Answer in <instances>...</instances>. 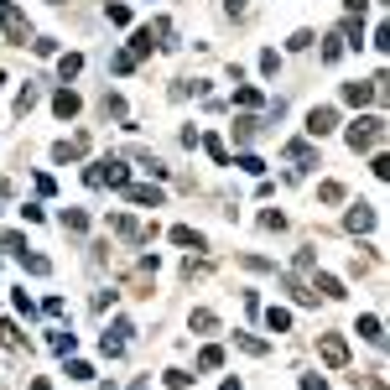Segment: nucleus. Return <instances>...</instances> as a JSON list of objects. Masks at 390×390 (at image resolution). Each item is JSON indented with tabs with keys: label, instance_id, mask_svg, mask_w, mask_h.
<instances>
[{
	"label": "nucleus",
	"instance_id": "nucleus-39",
	"mask_svg": "<svg viewBox=\"0 0 390 390\" xmlns=\"http://www.w3.org/2000/svg\"><path fill=\"white\" fill-rule=\"evenodd\" d=\"M110 63H115V73H130V68H136V58H130V52H115Z\"/></svg>",
	"mask_w": 390,
	"mask_h": 390
},
{
	"label": "nucleus",
	"instance_id": "nucleus-32",
	"mask_svg": "<svg viewBox=\"0 0 390 390\" xmlns=\"http://www.w3.org/2000/svg\"><path fill=\"white\" fill-rule=\"evenodd\" d=\"M234 167H240V172H250V177H260V172H266V161H260V156H240Z\"/></svg>",
	"mask_w": 390,
	"mask_h": 390
},
{
	"label": "nucleus",
	"instance_id": "nucleus-38",
	"mask_svg": "<svg viewBox=\"0 0 390 390\" xmlns=\"http://www.w3.org/2000/svg\"><path fill=\"white\" fill-rule=\"evenodd\" d=\"M323 203H343V188H339V182H323Z\"/></svg>",
	"mask_w": 390,
	"mask_h": 390
},
{
	"label": "nucleus",
	"instance_id": "nucleus-17",
	"mask_svg": "<svg viewBox=\"0 0 390 390\" xmlns=\"http://www.w3.org/2000/svg\"><path fill=\"white\" fill-rule=\"evenodd\" d=\"M47 343H52L58 354H73V343H79V339H73L68 328H52V333H47Z\"/></svg>",
	"mask_w": 390,
	"mask_h": 390
},
{
	"label": "nucleus",
	"instance_id": "nucleus-4",
	"mask_svg": "<svg viewBox=\"0 0 390 390\" xmlns=\"http://www.w3.org/2000/svg\"><path fill=\"white\" fill-rule=\"evenodd\" d=\"M343 229H349V234H364V229H375V209H370V203H354V209L343 213Z\"/></svg>",
	"mask_w": 390,
	"mask_h": 390
},
{
	"label": "nucleus",
	"instance_id": "nucleus-5",
	"mask_svg": "<svg viewBox=\"0 0 390 390\" xmlns=\"http://www.w3.org/2000/svg\"><path fill=\"white\" fill-rule=\"evenodd\" d=\"M318 349H323V359H328V364H349V343H343L339 333H323Z\"/></svg>",
	"mask_w": 390,
	"mask_h": 390
},
{
	"label": "nucleus",
	"instance_id": "nucleus-33",
	"mask_svg": "<svg viewBox=\"0 0 390 390\" xmlns=\"http://www.w3.org/2000/svg\"><path fill=\"white\" fill-rule=\"evenodd\" d=\"M115 297H120V291H110V286H104V291H94V312H104V307H115Z\"/></svg>",
	"mask_w": 390,
	"mask_h": 390
},
{
	"label": "nucleus",
	"instance_id": "nucleus-11",
	"mask_svg": "<svg viewBox=\"0 0 390 390\" xmlns=\"http://www.w3.org/2000/svg\"><path fill=\"white\" fill-rule=\"evenodd\" d=\"M151 37H156V31H151V26H140L136 37H130V58H146V52L156 47V42H151Z\"/></svg>",
	"mask_w": 390,
	"mask_h": 390
},
{
	"label": "nucleus",
	"instance_id": "nucleus-29",
	"mask_svg": "<svg viewBox=\"0 0 390 390\" xmlns=\"http://www.w3.org/2000/svg\"><path fill=\"white\" fill-rule=\"evenodd\" d=\"M219 364H224L219 349H203V354H198V370H219Z\"/></svg>",
	"mask_w": 390,
	"mask_h": 390
},
{
	"label": "nucleus",
	"instance_id": "nucleus-13",
	"mask_svg": "<svg viewBox=\"0 0 390 390\" xmlns=\"http://www.w3.org/2000/svg\"><path fill=\"white\" fill-rule=\"evenodd\" d=\"M37 99H42V89H37V79L26 83V89L16 94V115H26V110H37Z\"/></svg>",
	"mask_w": 390,
	"mask_h": 390
},
{
	"label": "nucleus",
	"instance_id": "nucleus-31",
	"mask_svg": "<svg viewBox=\"0 0 390 390\" xmlns=\"http://www.w3.org/2000/svg\"><path fill=\"white\" fill-rule=\"evenodd\" d=\"M234 343H240L245 354H266V343H260V339H250V333H234Z\"/></svg>",
	"mask_w": 390,
	"mask_h": 390
},
{
	"label": "nucleus",
	"instance_id": "nucleus-37",
	"mask_svg": "<svg viewBox=\"0 0 390 390\" xmlns=\"http://www.w3.org/2000/svg\"><path fill=\"white\" fill-rule=\"evenodd\" d=\"M307 47H312V31H297V37L286 42V52H307Z\"/></svg>",
	"mask_w": 390,
	"mask_h": 390
},
{
	"label": "nucleus",
	"instance_id": "nucleus-28",
	"mask_svg": "<svg viewBox=\"0 0 390 390\" xmlns=\"http://www.w3.org/2000/svg\"><path fill=\"white\" fill-rule=\"evenodd\" d=\"M104 16H110V21H115V26H125V21H130V10L120 6V0H115V6H110V0H104Z\"/></svg>",
	"mask_w": 390,
	"mask_h": 390
},
{
	"label": "nucleus",
	"instance_id": "nucleus-7",
	"mask_svg": "<svg viewBox=\"0 0 390 390\" xmlns=\"http://www.w3.org/2000/svg\"><path fill=\"white\" fill-rule=\"evenodd\" d=\"M172 245H182V250H209V240H203L198 229H188V224H177V229H172Z\"/></svg>",
	"mask_w": 390,
	"mask_h": 390
},
{
	"label": "nucleus",
	"instance_id": "nucleus-42",
	"mask_svg": "<svg viewBox=\"0 0 390 390\" xmlns=\"http://www.w3.org/2000/svg\"><path fill=\"white\" fill-rule=\"evenodd\" d=\"M224 10H229V16H245V0H224Z\"/></svg>",
	"mask_w": 390,
	"mask_h": 390
},
{
	"label": "nucleus",
	"instance_id": "nucleus-22",
	"mask_svg": "<svg viewBox=\"0 0 390 390\" xmlns=\"http://www.w3.org/2000/svg\"><path fill=\"white\" fill-rule=\"evenodd\" d=\"M21 266H26L31 276H47V270H52V260H47V255H21Z\"/></svg>",
	"mask_w": 390,
	"mask_h": 390
},
{
	"label": "nucleus",
	"instance_id": "nucleus-10",
	"mask_svg": "<svg viewBox=\"0 0 390 390\" xmlns=\"http://www.w3.org/2000/svg\"><path fill=\"white\" fill-rule=\"evenodd\" d=\"M125 198L140 203V209H146V203H151V209H161V188H125Z\"/></svg>",
	"mask_w": 390,
	"mask_h": 390
},
{
	"label": "nucleus",
	"instance_id": "nucleus-18",
	"mask_svg": "<svg viewBox=\"0 0 390 390\" xmlns=\"http://www.w3.org/2000/svg\"><path fill=\"white\" fill-rule=\"evenodd\" d=\"M79 68H83V58H79V52H68V58L58 63V79H63V83H68V79H79Z\"/></svg>",
	"mask_w": 390,
	"mask_h": 390
},
{
	"label": "nucleus",
	"instance_id": "nucleus-14",
	"mask_svg": "<svg viewBox=\"0 0 390 390\" xmlns=\"http://www.w3.org/2000/svg\"><path fill=\"white\" fill-rule=\"evenodd\" d=\"M318 291H323L328 302H339V297H343V281H339V276H328V270H318Z\"/></svg>",
	"mask_w": 390,
	"mask_h": 390
},
{
	"label": "nucleus",
	"instance_id": "nucleus-41",
	"mask_svg": "<svg viewBox=\"0 0 390 390\" xmlns=\"http://www.w3.org/2000/svg\"><path fill=\"white\" fill-rule=\"evenodd\" d=\"M364 6H370V0H343V10H349V16H364Z\"/></svg>",
	"mask_w": 390,
	"mask_h": 390
},
{
	"label": "nucleus",
	"instance_id": "nucleus-6",
	"mask_svg": "<svg viewBox=\"0 0 390 390\" xmlns=\"http://www.w3.org/2000/svg\"><path fill=\"white\" fill-rule=\"evenodd\" d=\"M333 125H339V110H328V104H323V110H312V115H307V136H312V140H318V136H328Z\"/></svg>",
	"mask_w": 390,
	"mask_h": 390
},
{
	"label": "nucleus",
	"instance_id": "nucleus-1",
	"mask_svg": "<svg viewBox=\"0 0 390 390\" xmlns=\"http://www.w3.org/2000/svg\"><path fill=\"white\" fill-rule=\"evenodd\" d=\"M380 136H385V120H380V115H359V120L349 125V146H354V151L380 146Z\"/></svg>",
	"mask_w": 390,
	"mask_h": 390
},
{
	"label": "nucleus",
	"instance_id": "nucleus-24",
	"mask_svg": "<svg viewBox=\"0 0 390 390\" xmlns=\"http://www.w3.org/2000/svg\"><path fill=\"white\" fill-rule=\"evenodd\" d=\"M203 146H209V156L219 161V167H229V151H224V140H219V136H209V140H203Z\"/></svg>",
	"mask_w": 390,
	"mask_h": 390
},
{
	"label": "nucleus",
	"instance_id": "nucleus-15",
	"mask_svg": "<svg viewBox=\"0 0 390 390\" xmlns=\"http://www.w3.org/2000/svg\"><path fill=\"white\" fill-rule=\"evenodd\" d=\"M260 136V120L255 115H240V120H234V140H255Z\"/></svg>",
	"mask_w": 390,
	"mask_h": 390
},
{
	"label": "nucleus",
	"instance_id": "nucleus-35",
	"mask_svg": "<svg viewBox=\"0 0 390 390\" xmlns=\"http://www.w3.org/2000/svg\"><path fill=\"white\" fill-rule=\"evenodd\" d=\"M10 307H16V312H26V318H37V307H31V297H26V291H16V297H10Z\"/></svg>",
	"mask_w": 390,
	"mask_h": 390
},
{
	"label": "nucleus",
	"instance_id": "nucleus-26",
	"mask_svg": "<svg viewBox=\"0 0 390 390\" xmlns=\"http://www.w3.org/2000/svg\"><path fill=\"white\" fill-rule=\"evenodd\" d=\"M260 229H286V213H276V209H266V213H260Z\"/></svg>",
	"mask_w": 390,
	"mask_h": 390
},
{
	"label": "nucleus",
	"instance_id": "nucleus-47",
	"mask_svg": "<svg viewBox=\"0 0 390 390\" xmlns=\"http://www.w3.org/2000/svg\"><path fill=\"white\" fill-rule=\"evenodd\" d=\"M99 390H115V385H99Z\"/></svg>",
	"mask_w": 390,
	"mask_h": 390
},
{
	"label": "nucleus",
	"instance_id": "nucleus-3",
	"mask_svg": "<svg viewBox=\"0 0 390 390\" xmlns=\"http://www.w3.org/2000/svg\"><path fill=\"white\" fill-rule=\"evenodd\" d=\"M370 99H380V79L375 83H364V79L343 83V104H370Z\"/></svg>",
	"mask_w": 390,
	"mask_h": 390
},
{
	"label": "nucleus",
	"instance_id": "nucleus-34",
	"mask_svg": "<svg viewBox=\"0 0 390 390\" xmlns=\"http://www.w3.org/2000/svg\"><path fill=\"white\" fill-rule=\"evenodd\" d=\"M31 52H37V58H52V52H58V42H52V37H37V42H31Z\"/></svg>",
	"mask_w": 390,
	"mask_h": 390
},
{
	"label": "nucleus",
	"instance_id": "nucleus-43",
	"mask_svg": "<svg viewBox=\"0 0 390 390\" xmlns=\"http://www.w3.org/2000/svg\"><path fill=\"white\" fill-rule=\"evenodd\" d=\"M219 390H245V385H240V380H224V385H219Z\"/></svg>",
	"mask_w": 390,
	"mask_h": 390
},
{
	"label": "nucleus",
	"instance_id": "nucleus-21",
	"mask_svg": "<svg viewBox=\"0 0 390 390\" xmlns=\"http://www.w3.org/2000/svg\"><path fill=\"white\" fill-rule=\"evenodd\" d=\"M286 156H291V161H302V167H312V146H307V140H291Z\"/></svg>",
	"mask_w": 390,
	"mask_h": 390
},
{
	"label": "nucleus",
	"instance_id": "nucleus-36",
	"mask_svg": "<svg viewBox=\"0 0 390 390\" xmlns=\"http://www.w3.org/2000/svg\"><path fill=\"white\" fill-rule=\"evenodd\" d=\"M0 245H6V250H10V255H26V250H31V245H26V240H21V234H6V240H0Z\"/></svg>",
	"mask_w": 390,
	"mask_h": 390
},
{
	"label": "nucleus",
	"instance_id": "nucleus-9",
	"mask_svg": "<svg viewBox=\"0 0 390 390\" xmlns=\"http://www.w3.org/2000/svg\"><path fill=\"white\" fill-rule=\"evenodd\" d=\"M354 333H359L364 343H375V349L385 343V323H380V318H359V328H354Z\"/></svg>",
	"mask_w": 390,
	"mask_h": 390
},
{
	"label": "nucleus",
	"instance_id": "nucleus-27",
	"mask_svg": "<svg viewBox=\"0 0 390 390\" xmlns=\"http://www.w3.org/2000/svg\"><path fill=\"white\" fill-rule=\"evenodd\" d=\"M0 343H6V349H21V333H16V323H0Z\"/></svg>",
	"mask_w": 390,
	"mask_h": 390
},
{
	"label": "nucleus",
	"instance_id": "nucleus-46",
	"mask_svg": "<svg viewBox=\"0 0 390 390\" xmlns=\"http://www.w3.org/2000/svg\"><path fill=\"white\" fill-rule=\"evenodd\" d=\"M47 6H63V0H47Z\"/></svg>",
	"mask_w": 390,
	"mask_h": 390
},
{
	"label": "nucleus",
	"instance_id": "nucleus-12",
	"mask_svg": "<svg viewBox=\"0 0 390 390\" xmlns=\"http://www.w3.org/2000/svg\"><path fill=\"white\" fill-rule=\"evenodd\" d=\"M99 115H104V120H125V99H120V94H104V99H99Z\"/></svg>",
	"mask_w": 390,
	"mask_h": 390
},
{
	"label": "nucleus",
	"instance_id": "nucleus-2",
	"mask_svg": "<svg viewBox=\"0 0 390 390\" xmlns=\"http://www.w3.org/2000/svg\"><path fill=\"white\" fill-rule=\"evenodd\" d=\"M0 31H6V42H10V47H26L31 26H26V16L16 10V0H0Z\"/></svg>",
	"mask_w": 390,
	"mask_h": 390
},
{
	"label": "nucleus",
	"instance_id": "nucleus-8",
	"mask_svg": "<svg viewBox=\"0 0 390 390\" xmlns=\"http://www.w3.org/2000/svg\"><path fill=\"white\" fill-rule=\"evenodd\" d=\"M52 110H58V120H73V115H79V94L58 89V94H52Z\"/></svg>",
	"mask_w": 390,
	"mask_h": 390
},
{
	"label": "nucleus",
	"instance_id": "nucleus-20",
	"mask_svg": "<svg viewBox=\"0 0 390 390\" xmlns=\"http://www.w3.org/2000/svg\"><path fill=\"white\" fill-rule=\"evenodd\" d=\"M63 229H73V234H83V229H89V213H79V209H68V213H63Z\"/></svg>",
	"mask_w": 390,
	"mask_h": 390
},
{
	"label": "nucleus",
	"instance_id": "nucleus-30",
	"mask_svg": "<svg viewBox=\"0 0 390 390\" xmlns=\"http://www.w3.org/2000/svg\"><path fill=\"white\" fill-rule=\"evenodd\" d=\"M68 380H79V385H89V380H94V370H89V364H79V359H73V364H68Z\"/></svg>",
	"mask_w": 390,
	"mask_h": 390
},
{
	"label": "nucleus",
	"instance_id": "nucleus-23",
	"mask_svg": "<svg viewBox=\"0 0 390 390\" xmlns=\"http://www.w3.org/2000/svg\"><path fill=\"white\" fill-rule=\"evenodd\" d=\"M343 58V37H323V63H339Z\"/></svg>",
	"mask_w": 390,
	"mask_h": 390
},
{
	"label": "nucleus",
	"instance_id": "nucleus-19",
	"mask_svg": "<svg viewBox=\"0 0 390 390\" xmlns=\"http://www.w3.org/2000/svg\"><path fill=\"white\" fill-rule=\"evenodd\" d=\"M188 323H193V328H198V333H213V328H219V318H213L209 307H198V312H193Z\"/></svg>",
	"mask_w": 390,
	"mask_h": 390
},
{
	"label": "nucleus",
	"instance_id": "nucleus-44",
	"mask_svg": "<svg viewBox=\"0 0 390 390\" xmlns=\"http://www.w3.org/2000/svg\"><path fill=\"white\" fill-rule=\"evenodd\" d=\"M31 390H52V385H47V380H31Z\"/></svg>",
	"mask_w": 390,
	"mask_h": 390
},
{
	"label": "nucleus",
	"instance_id": "nucleus-16",
	"mask_svg": "<svg viewBox=\"0 0 390 390\" xmlns=\"http://www.w3.org/2000/svg\"><path fill=\"white\" fill-rule=\"evenodd\" d=\"M266 328H270V333H286V328H291V312H286V307H270V312H266Z\"/></svg>",
	"mask_w": 390,
	"mask_h": 390
},
{
	"label": "nucleus",
	"instance_id": "nucleus-45",
	"mask_svg": "<svg viewBox=\"0 0 390 390\" xmlns=\"http://www.w3.org/2000/svg\"><path fill=\"white\" fill-rule=\"evenodd\" d=\"M130 390H151V385H146V380H136V385H130Z\"/></svg>",
	"mask_w": 390,
	"mask_h": 390
},
{
	"label": "nucleus",
	"instance_id": "nucleus-48",
	"mask_svg": "<svg viewBox=\"0 0 390 390\" xmlns=\"http://www.w3.org/2000/svg\"><path fill=\"white\" fill-rule=\"evenodd\" d=\"M0 83H6V73H0Z\"/></svg>",
	"mask_w": 390,
	"mask_h": 390
},
{
	"label": "nucleus",
	"instance_id": "nucleus-40",
	"mask_svg": "<svg viewBox=\"0 0 390 390\" xmlns=\"http://www.w3.org/2000/svg\"><path fill=\"white\" fill-rule=\"evenodd\" d=\"M302 390H328V380L323 375H302Z\"/></svg>",
	"mask_w": 390,
	"mask_h": 390
},
{
	"label": "nucleus",
	"instance_id": "nucleus-25",
	"mask_svg": "<svg viewBox=\"0 0 390 390\" xmlns=\"http://www.w3.org/2000/svg\"><path fill=\"white\" fill-rule=\"evenodd\" d=\"M193 380H198V375H188V370H167V385H172V390H188Z\"/></svg>",
	"mask_w": 390,
	"mask_h": 390
}]
</instances>
